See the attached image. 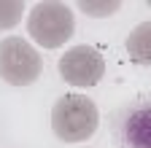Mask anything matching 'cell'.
<instances>
[{
    "mask_svg": "<svg viewBox=\"0 0 151 148\" xmlns=\"http://www.w3.org/2000/svg\"><path fill=\"white\" fill-rule=\"evenodd\" d=\"M116 135L122 148H151V100L135 102L122 110Z\"/></svg>",
    "mask_w": 151,
    "mask_h": 148,
    "instance_id": "5",
    "label": "cell"
},
{
    "mask_svg": "<svg viewBox=\"0 0 151 148\" xmlns=\"http://www.w3.org/2000/svg\"><path fill=\"white\" fill-rule=\"evenodd\" d=\"M24 16V3L19 0H0V30H11L22 22Z\"/></svg>",
    "mask_w": 151,
    "mask_h": 148,
    "instance_id": "7",
    "label": "cell"
},
{
    "mask_svg": "<svg viewBox=\"0 0 151 148\" xmlns=\"http://www.w3.org/2000/svg\"><path fill=\"white\" fill-rule=\"evenodd\" d=\"M100 110L84 94H65L51 108V129L62 143H84L97 132Z\"/></svg>",
    "mask_w": 151,
    "mask_h": 148,
    "instance_id": "1",
    "label": "cell"
},
{
    "mask_svg": "<svg viewBox=\"0 0 151 148\" xmlns=\"http://www.w3.org/2000/svg\"><path fill=\"white\" fill-rule=\"evenodd\" d=\"M127 54L135 65L151 67V22H140L127 35Z\"/></svg>",
    "mask_w": 151,
    "mask_h": 148,
    "instance_id": "6",
    "label": "cell"
},
{
    "mask_svg": "<svg viewBox=\"0 0 151 148\" xmlns=\"http://www.w3.org/2000/svg\"><path fill=\"white\" fill-rule=\"evenodd\" d=\"M76 30V16L70 6L46 0L35 3L27 14V35L43 49H60Z\"/></svg>",
    "mask_w": 151,
    "mask_h": 148,
    "instance_id": "2",
    "label": "cell"
},
{
    "mask_svg": "<svg viewBox=\"0 0 151 148\" xmlns=\"http://www.w3.org/2000/svg\"><path fill=\"white\" fill-rule=\"evenodd\" d=\"M78 8H81L86 16L103 19V16H113V14L122 8V3H119V0H105V3H92V0H81V3H78Z\"/></svg>",
    "mask_w": 151,
    "mask_h": 148,
    "instance_id": "8",
    "label": "cell"
},
{
    "mask_svg": "<svg viewBox=\"0 0 151 148\" xmlns=\"http://www.w3.org/2000/svg\"><path fill=\"white\" fill-rule=\"evenodd\" d=\"M41 73H43V59L30 41L19 38V35L0 41V78L6 84L30 86L41 78Z\"/></svg>",
    "mask_w": 151,
    "mask_h": 148,
    "instance_id": "3",
    "label": "cell"
},
{
    "mask_svg": "<svg viewBox=\"0 0 151 148\" xmlns=\"http://www.w3.org/2000/svg\"><path fill=\"white\" fill-rule=\"evenodd\" d=\"M57 70H60V76H62L65 84L86 89V86H94V84L103 81L105 59H103V54L94 46H73V49H68L60 57Z\"/></svg>",
    "mask_w": 151,
    "mask_h": 148,
    "instance_id": "4",
    "label": "cell"
},
{
    "mask_svg": "<svg viewBox=\"0 0 151 148\" xmlns=\"http://www.w3.org/2000/svg\"><path fill=\"white\" fill-rule=\"evenodd\" d=\"M148 6H151V3H148Z\"/></svg>",
    "mask_w": 151,
    "mask_h": 148,
    "instance_id": "9",
    "label": "cell"
}]
</instances>
